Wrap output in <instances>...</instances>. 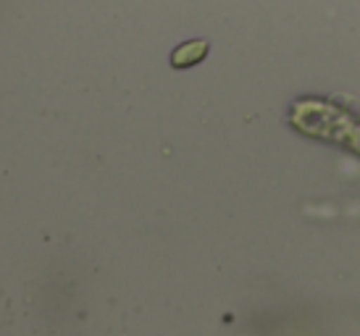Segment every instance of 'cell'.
I'll use <instances>...</instances> for the list:
<instances>
[{"mask_svg": "<svg viewBox=\"0 0 360 336\" xmlns=\"http://www.w3.org/2000/svg\"><path fill=\"white\" fill-rule=\"evenodd\" d=\"M202 50H205V45H200V42L187 45V48H179V50H176V56H174V66H190L192 60L200 58Z\"/></svg>", "mask_w": 360, "mask_h": 336, "instance_id": "1", "label": "cell"}]
</instances>
